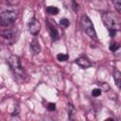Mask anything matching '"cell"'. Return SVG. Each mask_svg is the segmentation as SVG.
I'll return each instance as SVG.
<instances>
[{"mask_svg":"<svg viewBox=\"0 0 121 121\" xmlns=\"http://www.w3.org/2000/svg\"><path fill=\"white\" fill-rule=\"evenodd\" d=\"M18 17V12L14 10H6L0 13V25L9 26L13 24Z\"/></svg>","mask_w":121,"mask_h":121,"instance_id":"4","label":"cell"},{"mask_svg":"<svg viewBox=\"0 0 121 121\" xmlns=\"http://www.w3.org/2000/svg\"><path fill=\"white\" fill-rule=\"evenodd\" d=\"M100 85H101V86L103 87V89L106 90V91H108V90L110 89V86H109L107 83H106V84H105V83H100Z\"/></svg>","mask_w":121,"mask_h":121,"instance_id":"23","label":"cell"},{"mask_svg":"<svg viewBox=\"0 0 121 121\" xmlns=\"http://www.w3.org/2000/svg\"><path fill=\"white\" fill-rule=\"evenodd\" d=\"M116 32H117V30H115V29H109V33H110L111 37H114Z\"/></svg>","mask_w":121,"mask_h":121,"instance_id":"22","label":"cell"},{"mask_svg":"<svg viewBox=\"0 0 121 121\" xmlns=\"http://www.w3.org/2000/svg\"><path fill=\"white\" fill-rule=\"evenodd\" d=\"M60 25L62 26H64V27H67V26H69L70 22H69L68 19H66V18H62V19H60Z\"/></svg>","mask_w":121,"mask_h":121,"instance_id":"15","label":"cell"},{"mask_svg":"<svg viewBox=\"0 0 121 121\" xmlns=\"http://www.w3.org/2000/svg\"><path fill=\"white\" fill-rule=\"evenodd\" d=\"M40 29H41V24H40V22L37 19L32 18L29 21V23H28V30H29V32L32 35L36 36L40 32Z\"/></svg>","mask_w":121,"mask_h":121,"instance_id":"5","label":"cell"},{"mask_svg":"<svg viewBox=\"0 0 121 121\" xmlns=\"http://www.w3.org/2000/svg\"><path fill=\"white\" fill-rule=\"evenodd\" d=\"M112 3L114 5L115 9L117 10V12L120 14L121 13V0H112Z\"/></svg>","mask_w":121,"mask_h":121,"instance_id":"14","label":"cell"},{"mask_svg":"<svg viewBox=\"0 0 121 121\" xmlns=\"http://www.w3.org/2000/svg\"><path fill=\"white\" fill-rule=\"evenodd\" d=\"M30 48H31L32 52H33L35 55H37V54H39V53L41 52V45H40L39 41H38L36 38H34V39L31 41V43H30Z\"/></svg>","mask_w":121,"mask_h":121,"instance_id":"7","label":"cell"},{"mask_svg":"<svg viewBox=\"0 0 121 121\" xmlns=\"http://www.w3.org/2000/svg\"><path fill=\"white\" fill-rule=\"evenodd\" d=\"M113 79L115 81V84L118 88H121V73L117 69H114L113 71Z\"/></svg>","mask_w":121,"mask_h":121,"instance_id":"10","label":"cell"},{"mask_svg":"<svg viewBox=\"0 0 121 121\" xmlns=\"http://www.w3.org/2000/svg\"><path fill=\"white\" fill-rule=\"evenodd\" d=\"M76 63H77L79 67H81V68H83V69L89 68V67L91 66V62H90L89 60H88L87 58H85V57H79V58H78V59L76 60Z\"/></svg>","mask_w":121,"mask_h":121,"instance_id":"6","label":"cell"},{"mask_svg":"<svg viewBox=\"0 0 121 121\" xmlns=\"http://www.w3.org/2000/svg\"><path fill=\"white\" fill-rule=\"evenodd\" d=\"M102 21L108 29H119V23L115 15L112 12H105L102 14Z\"/></svg>","mask_w":121,"mask_h":121,"instance_id":"3","label":"cell"},{"mask_svg":"<svg viewBox=\"0 0 121 121\" xmlns=\"http://www.w3.org/2000/svg\"><path fill=\"white\" fill-rule=\"evenodd\" d=\"M80 22H81V26H82V28H83L84 32L92 40H94L95 42H97L98 39H97V36H96V32L95 30L94 25H93L92 21L90 20V18L87 15H82L81 18H80Z\"/></svg>","mask_w":121,"mask_h":121,"instance_id":"1","label":"cell"},{"mask_svg":"<svg viewBox=\"0 0 121 121\" xmlns=\"http://www.w3.org/2000/svg\"><path fill=\"white\" fill-rule=\"evenodd\" d=\"M46 11H47V13H49L51 15H56L59 13V9L56 7H53V6H49L46 8Z\"/></svg>","mask_w":121,"mask_h":121,"instance_id":"11","label":"cell"},{"mask_svg":"<svg viewBox=\"0 0 121 121\" xmlns=\"http://www.w3.org/2000/svg\"><path fill=\"white\" fill-rule=\"evenodd\" d=\"M55 109H56V104L55 103H48V106H47L48 111L53 112V111H55Z\"/></svg>","mask_w":121,"mask_h":121,"instance_id":"18","label":"cell"},{"mask_svg":"<svg viewBox=\"0 0 121 121\" xmlns=\"http://www.w3.org/2000/svg\"><path fill=\"white\" fill-rule=\"evenodd\" d=\"M100 95H101V89L96 88V89H94V90L92 91V95L95 96V97H97V96H99Z\"/></svg>","mask_w":121,"mask_h":121,"instance_id":"16","label":"cell"},{"mask_svg":"<svg viewBox=\"0 0 121 121\" xmlns=\"http://www.w3.org/2000/svg\"><path fill=\"white\" fill-rule=\"evenodd\" d=\"M118 48H119V44H118L117 43H111V45H110V50H111V51H112V52L116 51Z\"/></svg>","mask_w":121,"mask_h":121,"instance_id":"17","label":"cell"},{"mask_svg":"<svg viewBox=\"0 0 121 121\" xmlns=\"http://www.w3.org/2000/svg\"><path fill=\"white\" fill-rule=\"evenodd\" d=\"M49 34H50L53 42L58 41L59 38H60V34H59L58 29L55 26H49Z\"/></svg>","mask_w":121,"mask_h":121,"instance_id":"8","label":"cell"},{"mask_svg":"<svg viewBox=\"0 0 121 121\" xmlns=\"http://www.w3.org/2000/svg\"><path fill=\"white\" fill-rule=\"evenodd\" d=\"M6 2H7L8 5L14 6V5H17L19 3V0H6Z\"/></svg>","mask_w":121,"mask_h":121,"instance_id":"20","label":"cell"},{"mask_svg":"<svg viewBox=\"0 0 121 121\" xmlns=\"http://www.w3.org/2000/svg\"><path fill=\"white\" fill-rule=\"evenodd\" d=\"M75 112H76V110H75L74 106L71 103H69L68 104V115H69V119H73V115L75 114Z\"/></svg>","mask_w":121,"mask_h":121,"instance_id":"12","label":"cell"},{"mask_svg":"<svg viewBox=\"0 0 121 121\" xmlns=\"http://www.w3.org/2000/svg\"><path fill=\"white\" fill-rule=\"evenodd\" d=\"M0 88H1V86H0Z\"/></svg>","mask_w":121,"mask_h":121,"instance_id":"24","label":"cell"},{"mask_svg":"<svg viewBox=\"0 0 121 121\" xmlns=\"http://www.w3.org/2000/svg\"><path fill=\"white\" fill-rule=\"evenodd\" d=\"M78 6L76 0H72V8H73V9H74L75 11L78 10Z\"/></svg>","mask_w":121,"mask_h":121,"instance_id":"21","label":"cell"},{"mask_svg":"<svg viewBox=\"0 0 121 121\" xmlns=\"http://www.w3.org/2000/svg\"><path fill=\"white\" fill-rule=\"evenodd\" d=\"M14 35H15V31L13 29H6V30L0 31V36L6 39H11L14 37Z\"/></svg>","mask_w":121,"mask_h":121,"instance_id":"9","label":"cell"},{"mask_svg":"<svg viewBox=\"0 0 121 121\" xmlns=\"http://www.w3.org/2000/svg\"><path fill=\"white\" fill-rule=\"evenodd\" d=\"M19 112H20V107L18 106V105H15V107H14V111L12 112V115H18L19 114Z\"/></svg>","mask_w":121,"mask_h":121,"instance_id":"19","label":"cell"},{"mask_svg":"<svg viewBox=\"0 0 121 121\" xmlns=\"http://www.w3.org/2000/svg\"><path fill=\"white\" fill-rule=\"evenodd\" d=\"M69 59V56L67 54H63V53H60L57 55V60L59 61H66Z\"/></svg>","mask_w":121,"mask_h":121,"instance_id":"13","label":"cell"},{"mask_svg":"<svg viewBox=\"0 0 121 121\" xmlns=\"http://www.w3.org/2000/svg\"><path fill=\"white\" fill-rule=\"evenodd\" d=\"M8 62L10 66V68L12 69V71L20 76L21 78H26V72H25V69L22 67L21 65V60L19 59L18 56L16 55H11L9 59H8Z\"/></svg>","mask_w":121,"mask_h":121,"instance_id":"2","label":"cell"}]
</instances>
